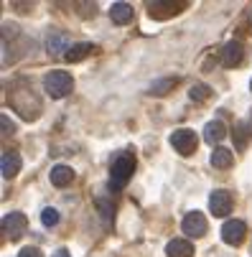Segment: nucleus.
Masks as SVG:
<instances>
[{
    "label": "nucleus",
    "mask_w": 252,
    "mask_h": 257,
    "mask_svg": "<svg viewBox=\"0 0 252 257\" xmlns=\"http://www.w3.org/2000/svg\"><path fill=\"white\" fill-rule=\"evenodd\" d=\"M242 56H244V49H242V44H239V41H229V44L222 49V64H224L227 69L239 66Z\"/></svg>",
    "instance_id": "nucleus-8"
},
{
    "label": "nucleus",
    "mask_w": 252,
    "mask_h": 257,
    "mask_svg": "<svg viewBox=\"0 0 252 257\" xmlns=\"http://www.w3.org/2000/svg\"><path fill=\"white\" fill-rule=\"evenodd\" d=\"M49 176H51V183H54V186H59V189L61 186H69V183L74 181V171H71L69 166H64V163L54 166Z\"/></svg>",
    "instance_id": "nucleus-11"
},
{
    "label": "nucleus",
    "mask_w": 252,
    "mask_h": 257,
    "mask_svg": "<svg viewBox=\"0 0 252 257\" xmlns=\"http://www.w3.org/2000/svg\"><path fill=\"white\" fill-rule=\"evenodd\" d=\"M51 257H71V254H69V249H64V247H61V249H56Z\"/></svg>",
    "instance_id": "nucleus-22"
},
{
    "label": "nucleus",
    "mask_w": 252,
    "mask_h": 257,
    "mask_svg": "<svg viewBox=\"0 0 252 257\" xmlns=\"http://www.w3.org/2000/svg\"><path fill=\"white\" fill-rule=\"evenodd\" d=\"M227 138V127H224V122H219V120H214V122H209L206 127H204V140L209 143V145H217V143H222Z\"/></svg>",
    "instance_id": "nucleus-10"
},
{
    "label": "nucleus",
    "mask_w": 252,
    "mask_h": 257,
    "mask_svg": "<svg viewBox=\"0 0 252 257\" xmlns=\"http://www.w3.org/2000/svg\"><path fill=\"white\" fill-rule=\"evenodd\" d=\"M110 18H112V23H128L130 18H133V6L130 3H112V8H110Z\"/></svg>",
    "instance_id": "nucleus-15"
},
{
    "label": "nucleus",
    "mask_w": 252,
    "mask_h": 257,
    "mask_svg": "<svg viewBox=\"0 0 252 257\" xmlns=\"http://www.w3.org/2000/svg\"><path fill=\"white\" fill-rule=\"evenodd\" d=\"M171 145H173V151H178L181 156H191L196 151V145H199V138L194 130L189 127H181V130H173L171 135Z\"/></svg>",
    "instance_id": "nucleus-3"
},
{
    "label": "nucleus",
    "mask_w": 252,
    "mask_h": 257,
    "mask_svg": "<svg viewBox=\"0 0 252 257\" xmlns=\"http://www.w3.org/2000/svg\"><path fill=\"white\" fill-rule=\"evenodd\" d=\"M244 234H247V224L242 222V219H229V222L222 227V239L227 244H242L244 242Z\"/></svg>",
    "instance_id": "nucleus-5"
},
{
    "label": "nucleus",
    "mask_w": 252,
    "mask_h": 257,
    "mask_svg": "<svg viewBox=\"0 0 252 257\" xmlns=\"http://www.w3.org/2000/svg\"><path fill=\"white\" fill-rule=\"evenodd\" d=\"M135 171V158L130 153H120L110 168V189H122Z\"/></svg>",
    "instance_id": "nucleus-1"
},
{
    "label": "nucleus",
    "mask_w": 252,
    "mask_h": 257,
    "mask_svg": "<svg viewBox=\"0 0 252 257\" xmlns=\"http://www.w3.org/2000/svg\"><path fill=\"white\" fill-rule=\"evenodd\" d=\"M44 89L51 99H61L74 89V79H71V74H66V71H51V74L44 77Z\"/></svg>",
    "instance_id": "nucleus-2"
},
{
    "label": "nucleus",
    "mask_w": 252,
    "mask_h": 257,
    "mask_svg": "<svg viewBox=\"0 0 252 257\" xmlns=\"http://www.w3.org/2000/svg\"><path fill=\"white\" fill-rule=\"evenodd\" d=\"M189 97H191L194 102H206V99L211 97V89H209L206 84H194V87L189 89Z\"/></svg>",
    "instance_id": "nucleus-18"
},
{
    "label": "nucleus",
    "mask_w": 252,
    "mask_h": 257,
    "mask_svg": "<svg viewBox=\"0 0 252 257\" xmlns=\"http://www.w3.org/2000/svg\"><path fill=\"white\" fill-rule=\"evenodd\" d=\"M181 229L189 234V237H204L206 234V219L201 211H191L184 216V222H181Z\"/></svg>",
    "instance_id": "nucleus-7"
},
{
    "label": "nucleus",
    "mask_w": 252,
    "mask_h": 257,
    "mask_svg": "<svg viewBox=\"0 0 252 257\" xmlns=\"http://www.w3.org/2000/svg\"><path fill=\"white\" fill-rule=\"evenodd\" d=\"M41 222H44V227H56V224H59V211L51 209V206L44 209V211H41Z\"/></svg>",
    "instance_id": "nucleus-19"
},
{
    "label": "nucleus",
    "mask_w": 252,
    "mask_h": 257,
    "mask_svg": "<svg viewBox=\"0 0 252 257\" xmlns=\"http://www.w3.org/2000/svg\"><path fill=\"white\" fill-rule=\"evenodd\" d=\"M26 229H28V216H26V214L11 211V214L3 216V232H6V237H11L13 242L21 239V237L26 234Z\"/></svg>",
    "instance_id": "nucleus-4"
},
{
    "label": "nucleus",
    "mask_w": 252,
    "mask_h": 257,
    "mask_svg": "<svg viewBox=\"0 0 252 257\" xmlns=\"http://www.w3.org/2000/svg\"><path fill=\"white\" fill-rule=\"evenodd\" d=\"M92 51H94V46H92V44H74V46H71V49L64 54V59L74 64V61H82L84 56H89Z\"/></svg>",
    "instance_id": "nucleus-16"
},
{
    "label": "nucleus",
    "mask_w": 252,
    "mask_h": 257,
    "mask_svg": "<svg viewBox=\"0 0 252 257\" xmlns=\"http://www.w3.org/2000/svg\"><path fill=\"white\" fill-rule=\"evenodd\" d=\"M3 127H6V130H3V133H6V135H8V133H11V135H13V133H16V125H13V122H11V120H8V117H6V115H3Z\"/></svg>",
    "instance_id": "nucleus-21"
},
{
    "label": "nucleus",
    "mask_w": 252,
    "mask_h": 257,
    "mask_svg": "<svg viewBox=\"0 0 252 257\" xmlns=\"http://www.w3.org/2000/svg\"><path fill=\"white\" fill-rule=\"evenodd\" d=\"M176 84H178V79H176V77L158 79V82H153V84H151V89H148V92H151V94H156V97H163V94H168Z\"/></svg>",
    "instance_id": "nucleus-17"
},
{
    "label": "nucleus",
    "mask_w": 252,
    "mask_h": 257,
    "mask_svg": "<svg viewBox=\"0 0 252 257\" xmlns=\"http://www.w3.org/2000/svg\"><path fill=\"white\" fill-rule=\"evenodd\" d=\"M249 87H252V84H249Z\"/></svg>",
    "instance_id": "nucleus-23"
},
{
    "label": "nucleus",
    "mask_w": 252,
    "mask_h": 257,
    "mask_svg": "<svg viewBox=\"0 0 252 257\" xmlns=\"http://www.w3.org/2000/svg\"><path fill=\"white\" fill-rule=\"evenodd\" d=\"M232 163H234V153H232L229 148H222V145H217V148L211 151V166H214V168L227 171Z\"/></svg>",
    "instance_id": "nucleus-9"
},
{
    "label": "nucleus",
    "mask_w": 252,
    "mask_h": 257,
    "mask_svg": "<svg viewBox=\"0 0 252 257\" xmlns=\"http://www.w3.org/2000/svg\"><path fill=\"white\" fill-rule=\"evenodd\" d=\"M46 46H49V54H66L71 46H69V36L66 33H61V31H56V33H51L49 36V41H46Z\"/></svg>",
    "instance_id": "nucleus-14"
},
{
    "label": "nucleus",
    "mask_w": 252,
    "mask_h": 257,
    "mask_svg": "<svg viewBox=\"0 0 252 257\" xmlns=\"http://www.w3.org/2000/svg\"><path fill=\"white\" fill-rule=\"evenodd\" d=\"M18 257H44V254H41L39 247H26V249L18 252Z\"/></svg>",
    "instance_id": "nucleus-20"
},
{
    "label": "nucleus",
    "mask_w": 252,
    "mask_h": 257,
    "mask_svg": "<svg viewBox=\"0 0 252 257\" xmlns=\"http://www.w3.org/2000/svg\"><path fill=\"white\" fill-rule=\"evenodd\" d=\"M209 209H211L214 216H227V214L232 211V194L224 191V189L211 191V196H209Z\"/></svg>",
    "instance_id": "nucleus-6"
},
{
    "label": "nucleus",
    "mask_w": 252,
    "mask_h": 257,
    "mask_svg": "<svg viewBox=\"0 0 252 257\" xmlns=\"http://www.w3.org/2000/svg\"><path fill=\"white\" fill-rule=\"evenodd\" d=\"M0 171H3V178H13L21 171V156L18 153H3V158H0Z\"/></svg>",
    "instance_id": "nucleus-13"
},
{
    "label": "nucleus",
    "mask_w": 252,
    "mask_h": 257,
    "mask_svg": "<svg viewBox=\"0 0 252 257\" xmlns=\"http://www.w3.org/2000/svg\"><path fill=\"white\" fill-rule=\"evenodd\" d=\"M166 252L168 257H194V244L189 239H171Z\"/></svg>",
    "instance_id": "nucleus-12"
}]
</instances>
